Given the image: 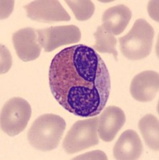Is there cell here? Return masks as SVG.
<instances>
[{
	"mask_svg": "<svg viewBox=\"0 0 159 160\" xmlns=\"http://www.w3.org/2000/svg\"><path fill=\"white\" fill-rule=\"evenodd\" d=\"M48 80L55 99L77 116H97L108 102L111 90L108 68L98 53L84 44L57 53L51 60Z\"/></svg>",
	"mask_w": 159,
	"mask_h": 160,
	"instance_id": "cell-1",
	"label": "cell"
},
{
	"mask_svg": "<svg viewBox=\"0 0 159 160\" xmlns=\"http://www.w3.org/2000/svg\"><path fill=\"white\" fill-rule=\"evenodd\" d=\"M66 128L62 117L54 114H44L33 122L28 133L31 147L41 151L56 149L60 144Z\"/></svg>",
	"mask_w": 159,
	"mask_h": 160,
	"instance_id": "cell-2",
	"label": "cell"
},
{
	"mask_svg": "<svg viewBox=\"0 0 159 160\" xmlns=\"http://www.w3.org/2000/svg\"><path fill=\"white\" fill-rule=\"evenodd\" d=\"M154 36V28L146 20H136L128 34L119 38L122 55L134 61L146 58L151 52Z\"/></svg>",
	"mask_w": 159,
	"mask_h": 160,
	"instance_id": "cell-3",
	"label": "cell"
},
{
	"mask_svg": "<svg viewBox=\"0 0 159 160\" xmlns=\"http://www.w3.org/2000/svg\"><path fill=\"white\" fill-rule=\"evenodd\" d=\"M31 116L29 102L20 97L9 99L1 111V129L9 136H15L24 131Z\"/></svg>",
	"mask_w": 159,
	"mask_h": 160,
	"instance_id": "cell-4",
	"label": "cell"
},
{
	"mask_svg": "<svg viewBox=\"0 0 159 160\" xmlns=\"http://www.w3.org/2000/svg\"><path fill=\"white\" fill-rule=\"evenodd\" d=\"M98 118L77 121L67 133L63 148L68 154H74L94 147L99 143Z\"/></svg>",
	"mask_w": 159,
	"mask_h": 160,
	"instance_id": "cell-5",
	"label": "cell"
},
{
	"mask_svg": "<svg viewBox=\"0 0 159 160\" xmlns=\"http://www.w3.org/2000/svg\"><path fill=\"white\" fill-rule=\"evenodd\" d=\"M35 31L38 42L45 52H51L61 46L78 42L81 38V30L75 25L50 27Z\"/></svg>",
	"mask_w": 159,
	"mask_h": 160,
	"instance_id": "cell-6",
	"label": "cell"
},
{
	"mask_svg": "<svg viewBox=\"0 0 159 160\" xmlns=\"http://www.w3.org/2000/svg\"><path fill=\"white\" fill-rule=\"evenodd\" d=\"M30 19L44 23L69 21V14L56 0H36L24 6Z\"/></svg>",
	"mask_w": 159,
	"mask_h": 160,
	"instance_id": "cell-7",
	"label": "cell"
},
{
	"mask_svg": "<svg viewBox=\"0 0 159 160\" xmlns=\"http://www.w3.org/2000/svg\"><path fill=\"white\" fill-rule=\"evenodd\" d=\"M36 31L31 28L19 30L12 35V42L17 55L24 62L33 61L39 58L41 52Z\"/></svg>",
	"mask_w": 159,
	"mask_h": 160,
	"instance_id": "cell-8",
	"label": "cell"
},
{
	"mask_svg": "<svg viewBox=\"0 0 159 160\" xmlns=\"http://www.w3.org/2000/svg\"><path fill=\"white\" fill-rule=\"evenodd\" d=\"M125 112L118 107L109 106L101 111L98 118L97 131L104 142H112L125 122Z\"/></svg>",
	"mask_w": 159,
	"mask_h": 160,
	"instance_id": "cell-9",
	"label": "cell"
},
{
	"mask_svg": "<svg viewBox=\"0 0 159 160\" xmlns=\"http://www.w3.org/2000/svg\"><path fill=\"white\" fill-rule=\"evenodd\" d=\"M159 90V74L154 71L139 73L132 80L130 93L138 102H150L155 98Z\"/></svg>",
	"mask_w": 159,
	"mask_h": 160,
	"instance_id": "cell-10",
	"label": "cell"
},
{
	"mask_svg": "<svg viewBox=\"0 0 159 160\" xmlns=\"http://www.w3.org/2000/svg\"><path fill=\"white\" fill-rule=\"evenodd\" d=\"M141 140L134 130H127L119 137L114 148V155L118 160L138 159L142 154Z\"/></svg>",
	"mask_w": 159,
	"mask_h": 160,
	"instance_id": "cell-11",
	"label": "cell"
},
{
	"mask_svg": "<svg viewBox=\"0 0 159 160\" xmlns=\"http://www.w3.org/2000/svg\"><path fill=\"white\" fill-rule=\"evenodd\" d=\"M131 18V10L128 7L123 4L114 6L103 14L102 27L114 35H119L127 28Z\"/></svg>",
	"mask_w": 159,
	"mask_h": 160,
	"instance_id": "cell-12",
	"label": "cell"
},
{
	"mask_svg": "<svg viewBox=\"0 0 159 160\" xmlns=\"http://www.w3.org/2000/svg\"><path fill=\"white\" fill-rule=\"evenodd\" d=\"M138 128L145 142L153 151L159 150V122L158 118L151 114H147L138 122Z\"/></svg>",
	"mask_w": 159,
	"mask_h": 160,
	"instance_id": "cell-13",
	"label": "cell"
},
{
	"mask_svg": "<svg viewBox=\"0 0 159 160\" xmlns=\"http://www.w3.org/2000/svg\"><path fill=\"white\" fill-rule=\"evenodd\" d=\"M96 42L93 48H95L100 53H109L114 55V58L117 60V51L116 46L117 40L113 34L108 31L102 26L98 27L97 31L94 33Z\"/></svg>",
	"mask_w": 159,
	"mask_h": 160,
	"instance_id": "cell-14",
	"label": "cell"
},
{
	"mask_svg": "<svg viewBox=\"0 0 159 160\" xmlns=\"http://www.w3.org/2000/svg\"><path fill=\"white\" fill-rule=\"evenodd\" d=\"M70 9L79 21H85L91 18L95 11V5L89 0H65Z\"/></svg>",
	"mask_w": 159,
	"mask_h": 160,
	"instance_id": "cell-15",
	"label": "cell"
},
{
	"mask_svg": "<svg viewBox=\"0 0 159 160\" xmlns=\"http://www.w3.org/2000/svg\"><path fill=\"white\" fill-rule=\"evenodd\" d=\"M1 54H2L1 74H4L11 68V56L10 52H8L4 46H1Z\"/></svg>",
	"mask_w": 159,
	"mask_h": 160,
	"instance_id": "cell-16",
	"label": "cell"
},
{
	"mask_svg": "<svg viewBox=\"0 0 159 160\" xmlns=\"http://www.w3.org/2000/svg\"><path fill=\"white\" fill-rule=\"evenodd\" d=\"M108 159L106 155L104 152L100 151H91L84 155H80L75 158L74 159Z\"/></svg>",
	"mask_w": 159,
	"mask_h": 160,
	"instance_id": "cell-17",
	"label": "cell"
},
{
	"mask_svg": "<svg viewBox=\"0 0 159 160\" xmlns=\"http://www.w3.org/2000/svg\"><path fill=\"white\" fill-rule=\"evenodd\" d=\"M148 12L153 19L158 22V1L149 2Z\"/></svg>",
	"mask_w": 159,
	"mask_h": 160,
	"instance_id": "cell-18",
	"label": "cell"
},
{
	"mask_svg": "<svg viewBox=\"0 0 159 160\" xmlns=\"http://www.w3.org/2000/svg\"><path fill=\"white\" fill-rule=\"evenodd\" d=\"M14 3L13 1H1V18H8L11 15L13 8H8L11 5Z\"/></svg>",
	"mask_w": 159,
	"mask_h": 160,
	"instance_id": "cell-19",
	"label": "cell"
}]
</instances>
